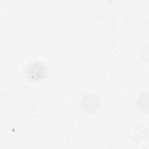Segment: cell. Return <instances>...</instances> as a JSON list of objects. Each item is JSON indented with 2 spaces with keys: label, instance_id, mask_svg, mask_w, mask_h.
I'll return each mask as SVG.
<instances>
[{
  "label": "cell",
  "instance_id": "1",
  "mask_svg": "<svg viewBox=\"0 0 149 149\" xmlns=\"http://www.w3.org/2000/svg\"><path fill=\"white\" fill-rule=\"evenodd\" d=\"M27 75L32 80H38L45 73L44 66L40 63H32L27 68Z\"/></svg>",
  "mask_w": 149,
  "mask_h": 149
}]
</instances>
